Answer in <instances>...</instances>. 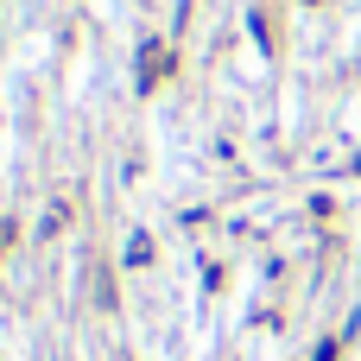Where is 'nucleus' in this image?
I'll return each instance as SVG.
<instances>
[{
  "mask_svg": "<svg viewBox=\"0 0 361 361\" xmlns=\"http://www.w3.org/2000/svg\"><path fill=\"white\" fill-rule=\"evenodd\" d=\"M146 260H152V241L133 235V241H127V267H146Z\"/></svg>",
  "mask_w": 361,
  "mask_h": 361,
  "instance_id": "1",
  "label": "nucleus"
}]
</instances>
